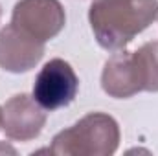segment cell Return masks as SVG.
Here are the masks:
<instances>
[{
  "instance_id": "52a82bcc",
  "label": "cell",
  "mask_w": 158,
  "mask_h": 156,
  "mask_svg": "<svg viewBox=\"0 0 158 156\" xmlns=\"http://www.w3.org/2000/svg\"><path fill=\"white\" fill-rule=\"evenodd\" d=\"M4 112H6L4 114L6 134L15 140L35 138L46 121V116L37 105V101L30 99L26 94L15 96L7 103Z\"/></svg>"
},
{
  "instance_id": "3957f363",
  "label": "cell",
  "mask_w": 158,
  "mask_h": 156,
  "mask_svg": "<svg viewBox=\"0 0 158 156\" xmlns=\"http://www.w3.org/2000/svg\"><path fill=\"white\" fill-rule=\"evenodd\" d=\"M118 125L110 116L90 114L53 138V154H110L118 147Z\"/></svg>"
},
{
  "instance_id": "277c9868",
  "label": "cell",
  "mask_w": 158,
  "mask_h": 156,
  "mask_svg": "<svg viewBox=\"0 0 158 156\" xmlns=\"http://www.w3.org/2000/svg\"><path fill=\"white\" fill-rule=\"evenodd\" d=\"M79 79L74 68L63 59H52L33 83V99L42 110H57L70 105L77 94Z\"/></svg>"
},
{
  "instance_id": "5b68a950",
  "label": "cell",
  "mask_w": 158,
  "mask_h": 156,
  "mask_svg": "<svg viewBox=\"0 0 158 156\" xmlns=\"http://www.w3.org/2000/svg\"><path fill=\"white\" fill-rule=\"evenodd\" d=\"M11 24L44 42L61 31L64 13L57 0H22L15 6Z\"/></svg>"
},
{
  "instance_id": "8992f818",
  "label": "cell",
  "mask_w": 158,
  "mask_h": 156,
  "mask_svg": "<svg viewBox=\"0 0 158 156\" xmlns=\"http://www.w3.org/2000/svg\"><path fill=\"white\" fill-rule=\"evenodd\" d=\"M44 53V42L9 24L0 31V64L9 72L30 70Z\"/></svg>"
},
{
  "instance_id": "7a4b0ae2",
  "label": "cell",
  "mask_w": 158,
  "mask_h": 156,
  "mask_svg": "<svg viewBox=\"0 0 158 156\" xmlns=\"http://www.w3.org/2000/svg\"><path fill=\"white\" fill-rule=\"evenodd\" d=\"M101 84L114 97H129L142 90L158 92V42H147L132 53H116L105 64Z\"/></svg>"
},
{
  "instance_id": "6da1fadb",
  "label": "cell",
  "mask_w": 158,
  "mask_h": 156,
  "mask_svg": "<svg viewBox=\"0 0 158 156\" xmlns=\"http://www.w3.org/2000/svg\"><path fill=\"white\" fill-rule=\"evenodd\" d=\"M156 13L158 0H94L88 18L99 46L119 50L143 31Z\"/></svg>"
},
{
  "instance_id": "ba28073f",
  "label": "cell",
  "mask_w": 158,
  "mask_h": 156,
  "mask_svg": "<svg viewBox=\"0 0 158 156\" xmlns=\"http://www.w3.org/2000/svg\"><path fill=\"white\" fill-rule=\"evenodd\" d=\"M0 127H2V110H0Z\"/></svg>"
}]
</instances>
